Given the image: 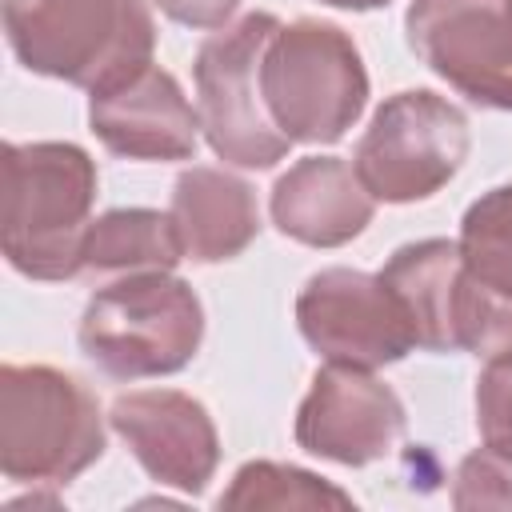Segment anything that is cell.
I'll return each instance as SVG.
<instances>
[{"label":"cell","mask_w":512,"mask_h":512,"mask_svg":"<svg viewBox=\"0 0 512 512\" xmlns=\"http://www.w3.org/2000/svg\"><path fill=\"white\" fill-rule=\"evenodd\" d=\"M476 428L480 440L512 464V360L488 364L476 380Z\"/></svg>","instance_id":"obj_20"},{"label":"cell","mask_w":512,"mask_h":512,"mask_svg":"<svg viewBox=\"0 0 512 512\" xmlns=\"http://www.w3.org/2000/svg\"><path fill=\"white\" fill-rule=\"evenodd\" d=\"M88 124L112 156L128 160H192L200 144V112L160 64L88 92Z\"/></svg>","instance_id":"obj_12"},{"label":"cell","mask_w":512,"mask_h":512,"mask_svg":"<svg viewBox=\"0 0 512 512\" xmlns=\"http://www.w3.org/2000/svg\"><path fill=\"white\" fill-rule=\"evenodd\" d=\"M4 256L28 280H72L96 204V160L72 140L4 144Z\"/></svg>","instance_id":"obj_1"},{"label":"cell","mask_w":512,"mask_h":512,"mask_svg":"<svg viewBox=\"0 0 512 512\" xmlns=\"http://www.w3.org/2000/svg\"><path fill=\"white\" fill-rule=\"evenodd\" d=\"M168 216L184 244V260L196 264H224L260 236V204L252 184L212 164H192L176 176Z\"/></svg>","instance_id":"obj_14"},{"label":"cell","mask_w":512,"mask_h":512,"mask_svg":"<svg viewBox=\"0 0 512 512\" xmlns=\"http://www.w3.org/2000/svg\"><path fill=\"white\" fill-rule=\"evenodd\" d=\"M468 116L432 88H404L388 96L356 152L352 168L372 200L416 204L436 196L468 160Z\"/></svg>","instance_id":"obj_7"},{"label":"cell","mask_w":512,"mask_h":512,"mask_svg":"<svg viewBox=\"0 0 512 512\" xmlns=\"http://www.w3.org/2000/svg\"><path fill=\"white\" fill-rule=\"evenodd\" d=\"M328 8H344V12H372V8H384L388 0H320Z\"/></svg>","instance_id":"obj_22"},{"label":"cell","mask_w":512,"mask_h":512,"mask_svg":"<svg viewBox=\"0 0 512 512\" xmlns=\"http://www.w3.org/2000/svg\"><path fill=\"white\" fill-rule=\"evenodd\" d=\"M184 260V244L168 212L156 208H112L84 232L80 264L96 276L128 272H172Z\"/></svg>","instance_id":"obj_16"},{"label":"cell","mask_w":512,"mask_h":512,"mask_svg":"<svg viewBox=\"0 0 512 512\" xmlns=\"http://www.w3.org/2000/svg\"><path fill=\"white\" fill-rule=\"evenodd\" d=\"M108 424L128 444L136 464L164 488L200 496L220 464V436L208 408L180 388L120 392Z\"/></svg>","instance_id":"obj_11"},{"label":"cell","mask_w":512,"mask_h":512,"mask_svg":"<svg viewBox=\"0 0 512 512\" xmlns=\"http://www.w3.org/2000/svg\"><path fill=\"white\" fill-rule=\"evenodd\" d=\"M12 56L48 80L96 92L156 52V20L144 0H0Z\"/></svg>","instance_id":"obj_2"},{"label":"cell","mask_w":512,"mask_h":512,"mask_svg":"<svg viewBox=\"0 0 512 512\" xmlns=\"http://www.w3.org/2000/svg\"><path fill=\"white\" fill-rule=\"evenodd\" d=\"M260 92L292 144H336L368 104V68L340 24L304 16L272 32Z\"/></svg>","instance_id":"obj_5"},{"label":"cell","mask_w":512,"mask_h":512,"mask_svg":"<svg viewBox=\"0 0 512 512\" xmlns=\"http://www.w3.org/2000/svg\"><path fill=\"white\" fill-rule=\"evenodd\" d=\"M456 508H512V464L488 444L468 452L452 480Z\"/></svg>","instance_id":"obj_19"},{"label":"cell","mask_w":512,"mask_h":512,"mask_svg":"<svg viewBox=\"0 0 512 512\" xmlns=\"http://www.w3.org/2000/svg\"><path fill=\"white\" fill-rule=\"evenodd\" d=\"M76 340L112 380L172 376L200 352L204 304L172 272H128L92 292Z\"/></svg>","instance_id":"obj_3"},{"label":"cell","mask_w":512,"mask_h":512,"mask_svg":"<svg viewBox=\"0 0 512 512\" xmlns=\"http://www.w3.org/2000/svg\"><path fill=\"white\" fill-rule=\"evenodd\" d=\"M268 212L288 240L308 248H340L372 224L376 200L348 160L304 156L276 176Z\"/></svg>","instance_id":"obj_13"},{"label":"cell","mask_w":512,"mask_h":512,"mask_svg":"<svg viewBox=\"0 0 512 512\" xmlns=\"http://www.w3.org/2000/svg\"><path fill=\"white\" fill-rule=\"evenodd\" d=\"M104 456V416L84 380L52 364L0 368V472L60 488Z\"/></svg>","instance_id":"obj_4"},{"label":"cell","mask_w":512,"mask_h":512,"mask_svg":"<svg viewBox=\"0 0 512 512\" xmlns=\"http://www.w3.org/2000/svg\"><path fill=\"white\" fill-rule=\"evenodd\" d=\"M276 28L280 20L272 12H244L240 20L216 28L192 60L200 132L232 168L260 172L292 148L260 92V60Z\"/></svg>","instance_id":"obj_6"},{"label":"cell","mask_w":512,"mask_h":512,"mask_svg":"<svg viewBox=\"0 0 512 512\" xmlns=\"http://www.w3.org/2000/svg\"><path fill=\"white\" fill-rule=\"evenodd\" d=\"M404 428V400L392 384H384L372 368L324 364L316 368L296 408L292 436L304 452L320 460L364 468L372 460H384L404 436Z\"/></svg>","instance_id":"obj_10"},{"label":"cell","mask_w":512,"mask_h":512,"mask_svg":"<svg viewBox=\"0 0 512 512\" xmlns=\"http://www.w3.org/2000/svg\"><path fill=\"white\" fill-rule=\"evenodd\" d=\"M220 508H352L356 500L332 480L280 464V460H248L236 468L232 484L216 500Z\"/></svg>","instance_id":"obj_17"},{"label":"cell","mask_w":512,"mask_h":512,"mask_svg":"<svg viewBox=\"0 0 512 512\" xmlns=\"http://www.w3.org/2000/svg\"><path fill=\"white\" fill-rule=\"evenodd\" d=\"M152 8H160L168 20L196 28V32H216L224 24H232L240 0H148Z\"/></svg>","instance_id":"obj_21"},{"label":"cell","mask_w":512,"mask_h":512,"mask_svg":"<svg viewBox=\"0 0 512 512\" xmlns=\"http://www.w3.org/2000/svg\"><path fill=\"white\" fill-rule=\"evenodd\" d=\"M460 244L456 240H416L400 244L388 264L380 268V280L400 296L416 348L428 352H456V292H460Z\"/></svg>","instance_id":"obj_15"},{"label":"cell","mask_w":512,"mask_h":512,"mask_svg":"<svg viewBox=\"0 0 512 512\" xmlns=\"http://www.w3.org/2000/svg\"><path fill=\"white\" fill-rule=\"evenodd\" d=\"M460 260L472 280L512 296V180L488 188L460 220Z\"/></svg>","instance_id":"obj_18"},{"label":"cell","mask_w":512,"mask_h":512,"mask_svg":"<svg viewBox=\"0 0 512 512\" xmlns=\"http://www.w3.org/2000/svg\"><path fill=\"white\" fill-rule=\"evenodd\" d=\"M408 48L464 100L512 112V0H412Z\"/></svg>","instance_id":"obj_9"},{"label":"cell","mask_w":512,"mask_h":512,"mask_svg":"<svg viewBox=\"0 0 512 512\" xmlns=\"http://www.w3.org/2000/svg\"><path fill=\"white\" fill-rule=\"evenodd\" d=\"M296 328L304 344L328 364L384 368L416 348L412 320L400 296L380 280V272L360 268H320L304 280L296 296Z\"/></svg>","instance_id":"obj_8"}]
</instances>
